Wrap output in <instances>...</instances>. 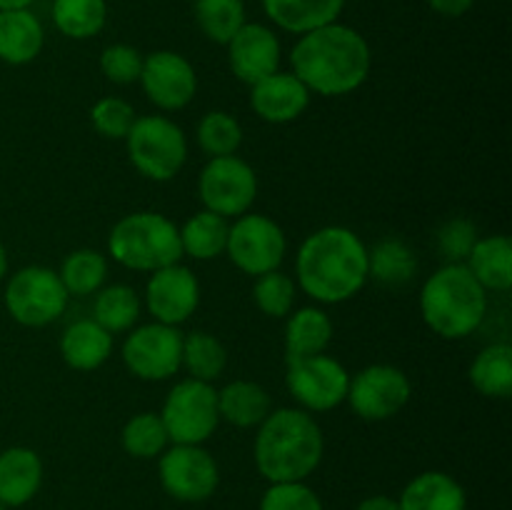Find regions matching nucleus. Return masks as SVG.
<instances>
[{
    "mask_svg": "<svg viewBox=\"0 0 512 510\" xmlns=\"http://www.w3.org/2000/svg\"><path fill=\"white\" fill-rule=\"evenodd\" d=\"M0 510H10V508H8V505H3V503H0Z\"/></svg>",
    "mask_w": 512,
    "mask_h": 510,
    "instance_id": "49530a36",
    "label": "nucleus"
},
{
    "mask_svg": "<svg viewBox=\"0 0 512 510\" xmlns=\"http://www.w3.org/2000/svg\"><path fill=\"white\" fill-rule=\"evenodd\" d=\"M133 168L153 183H168L188 160V138L183 128L165 115H140L125 135Z\"/></svg>",
    "mask_w": 512,
    "mask_h": 510,
    "instance_id": "423d86ee",
    "label": "nucleus"
},
{
    "mask_svg": "<svg viewBox=\"0 0 512 510\" xmlns=\"http://www.w3.org/2000/svg\"><path fill=\"white\" fill-rule=\"evenodd\" d=\"M420 315L435 335L463 340L488 315V290L473 278L465 263H445L420 288Z\"/></svg>",
    "mask_w": 512,
    "mask_h": 510,
    "instance_id": "20e7f679",
    "label": "nucleus"
},
{
    "mask_svg": "<svg viewBox=\"0 0 512 510\" xmlns=\"http://www.w3.org/2000/svg\"><path fill=\"white\" fill-rule=\"evenodd\" d=\"M200 305V283L185 265L175 263L150 273L145 285V308L153 320L165 325H183Z\"/></svg>",
    "mask_w": 512,
    "mask_h": 510,
    "instance_id": "dca6fc26",
    "label": "nucleus"
},
{
    "mask_svg": "<svg viewBox=\"0 0 512 510\" xmlns=\"http://www.w3.org/2000/svg\"><path fill=\"white\" fill-rule=\"evenodd\" d=\"M400 510H468L465 488L443 470L415 475L398 498Z\"/></svg>",
    "mask_w": 512,
    "mask_h": 510,
    "instance_id": "4be33fe9",
    "label": "nucleus"
},
{
    "mask_svg": "<svg viewBox=\"0 0 512 510\" xmlns=\"http://www.w3.org/2000/svg\"><path fill=\"white\" fill-rule=\"evenodd\" d=\"M60 355L68 368L80 373L98 370L113 355V335L100 328L93 318L75 320L60 335Z\"/></svg>",
    "mask_w": 512,
    "mask_h": 510,
    "instance_id": "aec40b11",
    "label": "nucleus"
},
{
    "mask_svg": "<svg viewBox=\"0 0 512 510\" xmlns=\"http://www.w3.org/2000/svg\"><path fill=\"white\" fill-rule=\"evenodd\" d=\"M60 280H63L65 290L70 298H85V295H95L108 280V258L93 248H80L65 255L63 265L58 270Z\"/></svg>",
    "mask_w": 512,
    "mask_h": 510,
    "instance_id": "473e14b6",
    "label": "nucleus"
},
{
    "mask_svg": "<svg viewBox=\"0 0 512 510\" xmlns=\"http://www.w3.org/2000/svg\"><path fill=\"white\" fill-rule=\"evenodd\" d=\"M195 138L208 158H223V155L238 153L240 143H243V128L225 110H210L200 118Z\"/></svg>",
    "mask_w": 512,
    "mask_h": 510,
    "instance_id": "c9c22d12",
    "label": "nucleus"
},
{
    "mask_svg": "<svg viewBox=\"0 0 512 510\" xmlns=\"http://www.w3.org/2000/svg\"><path fill=\"white\" fill-rule=\"evenodd\" d=\"M120 445L128 455L138 460H153L170 445L160 413H138L123 425Z\"/></svg>",
    "mask_w": 512,
    "mask_h": 510,
    "instance_id": "f704fd0d",
    "label": "nucleus"
},
{
    "mask_svg": "<svg viewBox=\"0 0 512 510\" xmlns=\"http://www.w3.org/2000/svg\"><path fill=\"white\" fill-rule=\"evenodd\" d=\"M273 410L268 390L255 380H233L218 390L220 420L235 428H258Z\"/></svg>",
    "mask_w": 512,
    "mask_h": 510,
    "instance_id": "a878e982",
    "label": "nucleus"
},
{
    "mask_svg": "<svg viewBox=\"0 0 512 510\" xmlns=\"http://www.w3.org/2000/svg\"><path fill=\"white\" fill-rule=\"evenodd\" d=\"M138 83L143 85L145 98L163 113L183 110L198 93L193 63L175 50H153L145 55Z\"/></svg>",
    "mask_w": 512,
    "mask_h": 510,
    "instance_id": "2eb2a0df",
    "label": "nucleus"
},
{
    "mask_svg": "<svg viewBox=\"0 0 512 510\" xmlns=\"http://www.w3.org/2000/svg\"><path fill=\"white\" fill-rule=\"evenodd\" d=\"M228 228L230 223L223 215H215L210 210H200V213L190 215L183 225H180V245H183V258L193 260H215L225 255V245H228Z\"/></svg>",
    "mask_w": 512,
    "mask_h": 510,
    "instance_id": "bb28decb",
    "label": "nucleus"
},
{
    "mask_svg": "<svg viewBox=\"0 0 512 510\" xmlns=\"http://www.w3.org/2000/svg\"><path fill=\"white\" fill-rule=\"evenodd\" d=\"M120 355H123L125 368L135 378L160 383L178 375L180 358H183V333L178 325H165L158 320L138 325L128 330Z\"/></svg>",
    "mask_w": 512,
    "mask_h": 510,
    "instance_id": "f8f14e48",
    "label": "nucleus"
},
{
    "mask_svg": "<svg viewBox=\"0 0 512 510\" xmlns=\"http://www.w3.org/2000/svg\"><path fill=\"white\" fill-rule=\"evenodd\" d=\"M348 0H263V10L275 28L305 35L323 25L338 23Z\"/></svg>",
    "mask_w": 512,
    "mask_h": 510,
    "instance_id": "412c9836",
    "label": "nucleus"
},
{
    "mask_svg": "<svg viewBox=\"0 0 512 510\" xmlns=\"http://www.w3.org/2000/svg\"><path fill=\"white\" fill-rule=\"evenodd\" d=\"M180 368L188 370V378L203 380V383H213L228 368V350L215 338L213 333L205 330H193V333L183 335V358H180Z\"/></svg>",
    "mask_w": 512,
    "mask_h": 510,
    "instance_id": "c756f323",
    "label": "nucleus"
},
{
    "mask_svg": "<svg viewBox=\"0 0 512 510\" xmlns=\"http://www.w3.org/2000/svg\"><path fill=\"white\" fill-rule=\"evenodd\" d=\"M473 278L493 293H508L512 288V243L508 235H488L475 240L468 260Z\"/></svg>",
    "mask_w": 512,
    "mask_h": 510,
    "instance_id": "393cba45",
    "label": "nucleus"
},
{
    "mask_svg": "<svg viewBox=\"0 0 512 510\" xmlns=\"http://www.w3.org/2000/svg\"><path fill=\"white\" fill-rule=\"evenodd\" d=\"M310 90L293 73L268 75L260 83L250 85V108L260 120L273 125H285L298 120L310 105Z\"/></svg>",
    "mask_w": 512,
    "mask_h": 510,
    "instance_id": "a211bd4d",
    "label": "nucleus"
},
{
    "mask_svg": "<svg viewBox=\"0 0 512 510\" xmlns=\"http://www.w3.org/2000/svg\"><path fill=\"white\" fill-rule=\"evenodd\" d=\"M135 120H138V113L133 105L123 98H113V95L100 98L90 108V125L95 128V133L108 140H125Z\"/></svg>",
    "mask_w": 512,
    "mask_h": 510,
    "instance_id": "4c0bfd02",
    "label": "nucleus"
},
{
    "mask_svg": "<svg viewBox=\"0 0 512 510\" xmlns=\"http://www.w3.org/2000/svg\"><path fill=\"white\" fill-rule=\"evenodd\" d=\"M108 23L105 0H53V25L70 40H90Z\"/></svg>",
    "mask_w": 512,
    "mask_h": 510,
    "instance_id": "7c9ffc66",
    "label": "nucleus"
},
{
    "mask_svg": "<svg viewBox=\"0 0 512 510\" xmlns=\"http://www.w3.org/2000/svg\"><path fill=\"white\" fill-rule=\"evenodd\" d=\"M108 253L123 268L155 273L183 258L180 228L168 215L153 210L123 215L108 235Z\"/></svg>",
    "mask_w": 512,
    "mask_h": 510,
    "instance_id": "39448f33",
    "label": "nucleus"
},
{
    "mask_svg": "<svg viewBox=\"0 0 512 510\" xmlns=\"http://www.w3.org/2000/svg\"><path fill=\"white\" fill-rule=\"evenodd\" d=\"M228 65L245 85L260 83L280 70V40L265 23H245L228 45Z\"/></svg>",
    "mask_w": 512,
    "mask_h": 510,
    "instance_id": "f3484780",
    "label": "nucleus"
},
{
    "mask_svg": "<svg viewBox=\"0 0 512 510\" xmlns=\"http://www.w3.org/2000/svg\"><path fill=\"white\" fill-rule=\"evenodd\" d=\"M260 510H325L320 495L305 480L270 483L260 498Z\"/></svg>",
    "mask_w": 512,
    "mask_h": 510,
    "instance_id": "ea45409f",
    "label": "nucleus"
},
{
    "mask_svg": "<svg viewBox=\"0 0 512 510\" xmlns=\"http://www.w3.org/2000/svg\"><path fill=\"white\" fill-rule=\"evenodd\" d=\"M325 438L313 413L303 408L270 410L258 425L253 460L268 483H300L318 470Z\"/></svg>",
    "mask_w": 512,
    "mask_h": 510,
    "instance_id": "7ed1b4c3",
    "label": "nucleus"
},
{
    "mask_svg": "<svg viewBox=\"0 0 512 510\" xmlns=\"http://www.w3.org/2000/svg\"><path fill=\"white\" fill-rule=\"evenodd\" d=\"M143 58L138 48L128 43H113L100 53V73L113 85H133L140 80Z\"/></svg>",
    "mask_w": 512,
    "mask_h": 510,
    "instance_id": "58836bf2",
    "label": "nucleus"
},
{
    "mask_svg": "<svg viewBox=\"0 0 512 510\" xmlns=\"http://www.w3.org/2000/svg\"><path fill=\"white\" fill-rule=\"evenodd\" d=\"M198 195L205 210L225 220L250 213L258 198V175L238 155L210 158L198 175Z\"/></svg>",
    "mask_w": 512,
    "mask_h": 510,
    "instance_id": "1a4fd4ad",
    "label": "nucleus"
},
{
    "mask_svg": "<svg viewBox=\"0 0 512 510\" xmlns=\"http://www.w3.org/2000/svg\"><path fill=\"white\" fill-rule=\"evenodd\" d=\"M33 3L35 0H0V10H23Z\"/></svg>",
    "mask_w": 512,
    "mask_h": 510,
    "instance_id": "c03bdc74",
    "label": "nucleus"
},
{
    "mask_svg": "<svg viewBox=\"0 0 512 510\" xmlns=\"http://www.w3.org/2000/svg\"><path fill=\"white\" fill-rule=\"evenodd\" d=\"M188 3H193V5H195V3H198V0H188Z\"/></svg>",
    "mask_w": 512,
    "mask_h": 510,
    "instance_id": "de8ad7c7",
    "label": "nucleus"
},
{
    "mask_svg": "<svg viewBox=\"0 0 512 510\" xmlns=\"http://www.w3.org/2000/svg\"><path fill=\"white\" fill-rule=\"evenodd\" d=\"M290 73L303 80L305 88L325 98H340L368 80L373 68V50L355 28L330 23L298 35L290 53Z\"/></svg>",
    "mask_w": 512,
    "mask_h": 510,
    "instance_id": "f03ea898",
    "label": "nucleus"
},
{
    "mask_svg": "<svg viewBox=\"0 0 512 510\" xmlns=\"http://www.w3.org/2000/svg\"><path fill=\"white\" fill-rule=\"evenodd\" d=\"M425 3L433 13L443 15V18H463L473 8L475 0H425Z\"/></svg>",
    "mask_w": 512,
    "mask_h": 510,
    "instance_id": "79ce46f5",
    "label": "nucleus"
},
{
    "mask_svg": "<svg viewBox=\"0 0 512 510\" xmlns=\"http://www.w3.org/2000/svg\"><path fill=\"white\" fill-rule=\"evenodd\" d=\"M43 485V460L33 448L13 445L0 453V503L8 508L28 505Z\"/></svg>",
    "mask_w": 512,
    "mask_h": 510,
    "instance_id": "6ab92c4d",
    "label": "nucleus"
},
{
    "mask_svg": "<svg viewBox=\"0 0 512 510\" xmlns=\"http://www.w3.org/2000/svg\"><path fill=\"white\" fill-rule=\"evenodd\" d=\"M170 443L175 445H203L213 438L220 425L218 390L213 383L185 378L170 388L160 410Z\"/></svg>",
    "mask_w": 512,
    "mask_h": 510,
    "instance_id": "6e6552de",
    "label": "nucleus"
},
{
    "mask_svg": "<svg viewBox=\"0 0 512 510\" xmlns=\"http://www.w3.org/2000/svg\"><path fill=\"white\" fill-rule=\"evenodd\" d=\"M45 30L30 8L0 10V60L8 65H28L40 55Z\"/></svg>",
    "mask_w": 512,
    "mask_h": 510,
    "instance_id": "5701e85b",
    "label": "nucleus"
},
{
    "mask_svg": "<svg viewBox=\"0 0 512 510\" xmlns=\"http://www.w3.org/2000/svg\"><path fill=\"white\" fill-rule=\"evenodd\" d=\"M285 385L305 413H328L348 398L350 373L333 355L288 360Z\"/></svg>",
    "mask_w": 512,
    "mask_h": 510,
    "instance_id": "9b49d317",
    "label": "nucleus"
},
{
    "mask_svg": "<svg viewBox=\"0 0 512 510\" xmlns=\"http://www.w3.org/2000/svg\"><path fill=\"white\" fill-rule=\"evenodd\" d=\"M370 278L383 285H405L418 270L413 248L400 238H383L368 248Z\"/></svg>",
    "mask_w": 512,
    "mask_h": 510,
    "instance_id": "2f4dec72",
    "label": "nucleus"
},
{
    "mask_svg": "<svg viewBox=\"0 0 512 510\" xmlns=\"http://www.w3.org/2000/svg\"><path fill=\"white\" fill-rule=\"evenodd\" d=\"M475 240H478V230H475V225L465 218L448 220V223L438 230V248L448 263H465L470 250H473Z\"/></svg>",
    "mask_w": 512,
    "mask_h": 510,
    "instance_id": "a19ab883",
    "label": "nucleus"
},
{
    "mask_svg": "<svg viewBox=\"0 0 512 510\" xmlns=\"http://www.w3.org/2000/svg\"><path fill=\"white\" fill-rule=\"evenodd\" d=\"M355 510H400V503L398 498H390V495H370V498L360 500Z\"/></svg>",
    "mask_w": 512,
    "mask_h": 510,
    "instance_id": "37998d69",
    "label": "nucleus"
},
{
    "mask_svg": "<svg viewBox=\"0 0 512 510\" xmlns=\"http://www.w3.org/2000/svg\"><path fill=\"white\" fill-rule=\"evenodd\" d=\"M468 375L480 395L508 400L512 395V348L508 343H493L483 348L475 355Z\"/></svg>",
    "mask_w": 512,
    "mask_h": 510,
    "instance_id": "cd10ccee",
    "label": "nucleus"
},
{
    "mask_svg": "<svg viewBox=\"0 0 512 510\" xmlns=\"http://www.w3.org/2000/svg\"><path fill=\"white\" fill-rule=\"evenodd\" d=\"M285 253H288V238L268 215L245 213L230 223L225 255L240 273L258 278L270 270H280Z\"/></svg>",
    "mask_w": 512,
    "mask_h": 510,
    "instance_id": "9d476101",
    "label": "nucleus"
},
{
    "mask_svg": "<svg viewBox=\"0 0 512 510\" xmlns=\"http://www.w3.org/2000/svg\"><path fill=\"white\" fill-rule=\"evenodd\" d=\"M68 290L58 270L45 265H25L5 283L3 303L10 318L25 328H45L68 308Z\"/></svg>",
    "mask_w": 512,
    "mask_h": 510,
    "instance_id": "0eeeda50",
    "label": "nucleus"
},
{
    "mask_svg": "<svg viewBox=\"0 0 512 510\" xmlns=\"http://www.w3.org/2000/svg\"><path fill=\"white\" fill-rule=\"evenodd\" d=\"M295 298H298V285L283 270H270L255 278L253 300L260 313L268 318H288L295 308Z\"/></svg>",
    "mask_w": 512,
    "mask_h": 510,
    "instance_id": "e433bc0d",
    "label": "nucleus"
},
{
    "mask_svg": "<svg viewBox=\"0 0 512 510\" xmlns=\"http://www.w3.org/2000/svg\"><path fill=\"white\" fill-rule=\"evenodd\" d=\"M140 310H143L140 295L135 293L130 285H103V288L95 293L93 320L100 328L108 330L110 335L133 330L140 320Z\"/></svg>",
    "mask_w": 512,
    "mask_h": 510,
    "instance_id": "c85d7f7f",
    "label": "nucleus"
},
{
    "mask_svg": "<svg viewBox=\"0 0 512 510\" xmlns=\"http://www.w3.org/2000/svg\"><path fill=\"white\" fill-rule=\"evenodd\" d=\"M5 275H8V250L0 243V280H3Z\"/></svg>",
    "mask_w": 512,
    "mask_h": 510,
    "instance_id": "a18cd8bd",
    "label": "nucleus"
},
{
    "mask_svg": "<svg viewBox=\"0 0 512 510\" xmlns=\"http://www.w3.org/2000/svg\"><path fill=\"white\" fill-rule=\"evenodd\" d=\"M298 288L323 305L353 300L370 280L368 245L343 225H328L300 243L295 255Z\"/></svg>",
    "mask_w": 512,
    "mask_h": 510,
    "instance_id": "f257e3e1",
    "label": "nucleus"
},
{
    "mask_svg": "<svg viewBox=\"0 0 512 510\" xmlns=\"http://www.w3.org/2000/svg\"><path fill=\"white\" fill-rule=\"evenodd\" d=\"M158 478L165 493L180 503H203L213 498L220 483V470L203 445L170 443L158 455Z\"/></svg>",
    "mask_w": 512,
    "mask_h": 510,
    "instance_id": "ddd939ff",
    "label": "nucleus"
},
{
    "mask_svg": "<svg viewBox=\"0 0 512 510\" xmlns=\"http://www.w3.org/2000/svg\"><path fill=\"white\" fill-rule=\"evenodd\" d=\"M333 320L318 305L293 310L285 323V358H310L328 350L333 340Z\"/></svg>",
    "mask_w": 512,
    "mask_h": 510,
    "instance_id": "b1692460",
    "label": "nucleus"
},
{
    "mask_svg": "<svg viewBox=\"0 0 512 510\" xmlns=\"http://www.w3.org/2000/svg\"><path fill=\"white\" fill-rule=\"evenodd\" d=\"M193 8L195 23L210 43L228 45L233 35L248 23L243 0H198Z\"/></svg>",
    "mask_w": 512,
    "mask_h": 510,
    "instance_id": "72a5a7b5",
    "label": "nucleus"
},
{
    "mask_svg": "<svg viewBox=\"0 0 512 510\" xmlns=\"http://www.w3.org/2000/svg\"><path fill=\"white\" fill-rule=\"evenodd\" d=\"M410 398H413V383L408 375L395 365L375 363L350 375L345 403L358 418L380 423L398 415L410 403Z\"/></svg>",
    "mask_w": 512,
    "mask_h": 510,
    "instance_id": "4468645a",
    "label": "nucleus"
}]
</instances>
